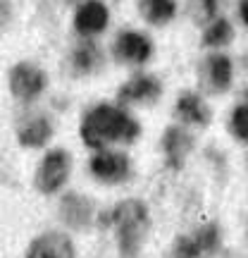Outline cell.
Wrapping results in <instances>:
<instances>
[{"label":"cell","mask_w":248,"mask_h":258,"mask_svg":"<svg viewBox=\"0 0 248 258\" xmlns=\"http://www.w3.org/2000/svg\"><path fill=\"white\" fill-rule=\"evenodd\" d=\"M138 134H141V124L124 108L108 105V103H101L93 110H89L81 122V139L91 148H105L112 141L131 144L138 139Z\"/></svg>","instance_id":"1"},{"label":"cell","mask_w":248,"mask_h":258,"mask_svg":"<svg viewBox=\"0 0 248 258\" xmlns=\"http://www.w3.org/2000/svg\"><path fill=\"white\" fill-rule=\"evenodd\" d=\"M108 22H110V10L101 0H84L74 15V29L81 36H96L105 31Z\"/></svg>","instance_id":"10"},{"label":"cell","mask_w":248,"mask_h":258,"mask_svg":"<svg viewBox=\"0 0 248 258\" xmlns=\"http://www.w3.org/2000/svg\"><path fill=\"white\" fill-rule=\"evenodd\" d=\"M186 12L196 24H210L212 19H217L220 12V0H189L186 3Z\"/></svg>","instance_id":"18"},{"label":"cell","mask_w":248,"mask_h":258,"mask_svg":"<svg viewBox=\"0 0 248 258\" xmlns=\"http://www.w3.org/2000/svg\"><path fill=\"white\" fill-rule=\"evenodd\" d=\"M72 62H74V70L79 74H91L103 64V50L98 48V43L89 41V36H86L79 46L74 48Z\"/></svg>","instance_id":"15"},{"label":"cell","mask_w":248,"mask_h":258,"mask_svg":"<svg viewBox=\"0 0 248 258\" xmlns=\"http://www.w3.org/2000/svg\"><path fill=\"white\" fill-rule=\"evenodd\" d=\"M243 96H246V98H248V89H246V91H243Z\"/></svg>","instance_id":"24"},{"label":"cell","mask_w":248,"mask_h":258,"mask_svg":"<svg viewBox=\"0 0 248 258\" xmlns=\"http://www.w3.org/2000/svg\"><path fill=\"white\" fill-rule=\"evenodd\" d=\"M191 237L196 239V244L201 246V251L205 253V256H208V253H215L217 246H220V227H217L215 222H205V225H201Z\"/></svg>","instance_id":"19"},{"label":"cell","mask_w":248,"mask_h":258,"mask_svg":"<svg viewBox=\"0 0 248 258\" xmlns=\"http://www.w3.org/2000/svg\"><path fill=\"white\" fill-rule=\"evenodd\" d=\"M60 218L72 230H86L93 218L91 199L79 196V194H67L62 201H60Z\"/></svg>","instance_id":"13"},{"label":"cell","mask_w":248,"mask_h":258,"mask_svg":"<svg viewBox=\"0 0 248 258\" xmlns=\"http://www.w3.org/2000/svg\"><path fill=\"white\" fill-rule=\"evenodd\" d=\"M203 256L205 253L201 251V246L196 244L193 237H177L172 253H170V258H203Z\"/></svg>","instance_id":"21"},{"label":"cell","mask_w":248,"mask_h":258,"mask_svg":"<svg viewBox=\"0 0 248 258\" xmlns=\"http://www.w3.org/2000/svg\"><path fill=\"white\" fill-rule=\"evenodd\" d=\"M239 17H241V22L248 27V0H241L239 3Z\"/></svg>","instance_id":"22"},{"label":"cell","mask_w":248,"mask_h":258,"mask_svg":"<svg viewBox=\"0 0 248 258\" xmlns=\"http://www.w3.org/2000/svg\"><path fill=\"white\" fill-rule=\"evenodd\" d=\"M229 132L239 139V141H246V144H248V103L236 105V108L231 110Z\"/></svg>","instance_id":"20"},{"label":"cell","mask_w":248,"mask_h":258,"mask_svg":"<svg viewBox=\"0 0 248 258\" xmlns=\"http://www.w3.org/2000/svg\"><path fill=\"white\" fill-rule=\"evenodd\" d=\"M112 227L117 230V249L122 258H136L143 244L150 218L148 208L138 199H127L112 208Z\"/></svg>","instance_id":"2"},{"label":"cell","mask_w":248,"mask_h":258,"mask_svg":"<svg viewBox=\"0 0 248 258\" xmlns=\"http://www.w3.org/2000/svg\"><path fill=\"white\" fill-rule=\"evenodd\" d=\"M198 77L203 79L205 89L210 93L229 91L231 82H234V64H231V57L224 55V53H212V55H208L203 60Z\"/></svg>","instance_id":"5"},{"label":"cell","mask_w":248,"mask_h":258,"mask_svg":"<svg viewBox=\"0 0 248 258\" xmlns=\"http://www.w3.org/2000/svg\"><path fill=\"white\" fill-rule=\"evenodd\" d=\"M112 55L117 62L124 64H143L153 55V43L146 34L138 31H122L120 36L115 38L112 46Z\"/></svg>","instance_id":"4"},{"label":"cell","mask_w":248,"mask_h":258,"mask_svg":"<svg viewBox=\"0 0 248 258\" xmlns=\"http://www.w3.org/2000/svg\"><path fill=\"white\" fill-rule=\"evenodd\" d=\"M67 3H74V0H67Z\"/></svg>","instance_id":"25"},{"label":"cell","mask_w":248,"mask_h":258,"mask_svg":"<svg viewBox=\"0 0 248 258\" xmlns=\"http://www.w3.org/2000/svg\"><path fill=\"white\" fill-rule=\"evenodd\" d=\"M27 258H74V244L62 232H46L29 244Z\"/></svg>","instance_id":"12"},{"label":"cell","mask_w":248,"mask_h":258,"mask_svg":"<svg viewBox=\"0 0 248 258\" xmlns=\"http://www.w3.org/2000/svg\"><path fill=\"white\" fill-rule=\"evenodd\" d=\"M162 96V84L153 74H136L131 77L127 84H122L117 91V101L120 105H129V103H155Z\"/></svg>","instance_id":"8"},{"label":"cell","mask_w":248,"mask_h":258,"mask_svg":"<svg viewBox=\"0 0 248 258\" xmlns=\"http://www.w3.org/2000/svg\"><path fill=\"white\" fill-rule=\"evenodd\" d=\"M138 12L153 27H165L177 17V0H138Z\"/></svg>","instance_id":"14"},{"label":"cell","mask_w":248,"mask_h":258,"mask_svg":"<svg viewBox=\"0 0 248 258\" xmlns=\"http://www.w3.org/2000/svg\"><path fill=\"white\" fill-rule=\"evenodd\" d=\"M91 175L96 179H101L105 184H117V182H124L129 177V158L120 151H105L101 148L96 156L91 158Z\"/></svg>","instance_id":"6"},{"label":"cell","mask_w":248,"mask_h":258,"mask_svg":"<svg viewBox=\"0 0 248 258\" xmlns=\"http://www.w3.org/2000/svg\"><path fill=\"white\" fill-rule=\"evenodd\" d=\"M241 64H243V67H246V70H248V53H246V55H243V57H241Z\"/></svg>","instance_id":"23"},{"label":"cell","mask_w":248,"mask_h":258,"mask_svg":"<svg viewBox=\"0 0 248 258\" xmlns=\"http://www.w3.org/2000/svg\"><path fill=\"white\" fill-rule=\"evenodd\" d=\"M46 89V74L38 70L36 64L19 62L10 72V91L17 96L19 101H34L38 93Z\"/></svg>","instance_id":"7"},{"label":"cell","mask_w":248,"mask_h":258,"mask_svg":"<svg viewBox=\"0 0 248 258\" xmlns=\"http://www.w3.org/2000/svg\"><path fill=\"white\" fill-rule=\"evenodd\" d=\"M69 167H72V158L67 151H62V148L48 151L36 170V179H34L36 189L41 194H55L67 182Z\"/></svg>","instance_id":"3"},{"label":"cell","mask_w":248,"mask_h":258,"mask_svg":"<svg viewBox=\"0 0 248 258\" xmlns=\"http://www.w3.org/2000/svg\"><path fill=\"white\" fill-rule=\"evenodd\" d=\"M162 153H165L167 165L172 170H182V165L186 163L189 153L193 151V137L186 132L182 124H172L165 129L162 134Z\"/></svg>","instance_id":"9"},{"label":"cell","mask_w":248,"mask_h":258,"mask_svg":"<svg viewBox=\"0 0 248 258\" xmlns=\"http://www.w3.org/2000/svg\"><path fill=\"white\" fill-rule=\"evenodd\" d=\"M175 115L184 124H193V127H208L212 120V110L208 108V103L203 101L201 93L196 91H184L177 96Z\"/></svg>","instance_id":"11"},{"label":"cell","mask_w":248,"mask_h":258,"mask_svg":"<svg viewBox=\"0 0 248 258\" xmlns=\"http://www.w3.org/2000/svg\"><path fill=\"white\" fill-rule=\"evenodd\" d=\"M50 134H53L50 122L46 117H36V120H31L29 124H24L19 129V144L27 148H38L50 139Z\"/></svg>","instance_id":"17"},{"label":"cell","mask_w":248,"mask_h":258,"mask_svg":"<svg viewBox=\"0 0 248 258\" xmlns=\"http://www.w3.org/2000/svg\"><path fill=\"white\" fill-rule=\"evenodd\" d=\"M231 41H234V27H231L229 19L224 17L212 19L203 31V46L208 48H224L229 46Z\"/></svg>","instance_id":"16"}]
</instances>
